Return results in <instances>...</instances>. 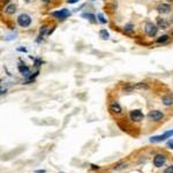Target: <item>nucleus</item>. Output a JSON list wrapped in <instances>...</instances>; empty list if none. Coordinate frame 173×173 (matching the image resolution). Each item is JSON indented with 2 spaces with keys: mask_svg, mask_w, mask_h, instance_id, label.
<instances>
[{
  "mask_svg": "<svg viewBox=\"0 0 173 173\" xmlns=\"http://www.w3.org/2000/svg\"><path fill=\"white\" fill-rule=\"evenodd\" d=\"M157 23H158V28H162V29H167L169 28V23L165 21L164 19H158L157 20Z\"/></svg>",
  "mask_w": 173,
  "mask_h": 173,
  "instance_id": "ddd939ff",
  "label": "nucleus"
},
{
  "mask_svg": "<svg viewBox=\"0 0 173 173\" xmlns=\"http://www.w3.org/2000/svg\"><path fill=\"white\" fill-rule=\"evenodd\" d=\"M18 24L22 28H27L31 24V18L28 14H21L18 18Z\"/></svg>",
  "mask_w": 173,
  "mask_h": 173,
  "instance_id": "f03ea898",
  "label": "nucleus"
},
{
  "mask_svg": "<svg viewBox=\"0 0 173 173\" xmlns=\"http://www.w3.org/2000/svg\"><path fill=\"white\" fill-rule=\"evenodd\" d=\"M172 136H173V129H171V131L165 132L163 135H157V136H153V137H150V142H151V143L162 142V141H164V140H166V138H171Z\"/></svg>",
  "mask_w": 173,
  "mask_h": 173,
  "instance_id": "f257e3e1",
  "label": "nucleus"
},
{
  "mask_svg": "<svg viewBox=\"0 0 173 173\" xmlns=\"http://www.w3.org/2000/svg\"><path fill=\"white\" fill-rule=\"evenodd\" d=\"M19 72L23 76L32 78V76L30 75V69H29V67H28L27 65H24V64H23V65H19Z\"/></svg>",
  "mask_w": 173,
  "mask_h": 173,
  "instance_id": "9d476101",
  "label": "nucleus"
},
{
  "mask_svg": "<svg viewBox=\"0 0 173 173\" xmlns=\"http://www.w3.org/2000/svg\"><path fill=\"white\" fill-rule=\"evenodd\" d=\"M82 18H87V19L89 20L90 22H93V23H95L97 21L96 20L97 16H95L94 14H90V13H89V14H82Z\"/></svg>",
  "mask_w": 173,
  "mask_h": 173,
  "instance_id": "dca6fc26",
  "label": "nucleus"
},
{
  "mask_svg": "<svg viewBox=\"0 0 173 173\" xmlns=\"http://www.w3.org/2000/svg\"><path fill=\"white\" fill-rule=\"evenodd\" d=\"M157 11L160 14H169L171 12V6L169 4H160V5H158Z\"/></svg>",
  "mask_w": 173,
  "mask_h": 173,
  "instance_id": "1a4fd4ad",
  "label": "nucleus"
},
{
  "mask_svg": "<svg viewBox=\"0 0 173 173\" xmlns=\"http://www.w3.org/2000/svg\"><path fill=\"white\" fill-rule=\"evenodd\" d=\"M172 35H173V30H172Z\"/></svg>",
  "mask_w": 173,
  "mask_h": 173,
  "instance_id": "a878e982",
  "label": "nucleus"
},
{
  "mask_svg": "<svg viewBox=\"0 0 173 173\" xmlns=\"http://www.w3.org/2000/svg\"><path fill=\"white\" fill-rule=\"evenodd\" d=\"M167 147H169V148H171V149H173V138L172 140H169V141H167Z\"/></svg>",
  "mask_w": 173,
  "mask_h": 173,
  "instance_id": "412c9836",
  "label": "nucleus"
},
{
  "mask_svg": "<svg viewBox=\"0 0 173 173\" xmlns=\"http://www.w3.org/2000/svg\"><path fill=\"white\" fill-rule=\"evenodd\" d=\"M157 32H158V27H157L156 24L151 23V22H149V23L145 24V34H147L149 37H154V36H156Z\"/></svg>",
  "mask_w": 173,
  "mask_h": 173,
  "instance_id": "20e7f679",
  "label": "nucleus"
},
{
  "mask_svg": "<svg viewBox=\"0 0 173 173\" xmlns=\"http://www.w3.org/2000/svg\"><path fill=\"white\" fill-rule=\"evenodd\" d=\"M169 39H170V37H169L167 35H163V36L158 37V39H157V43H166Z\"/></svg>",
  "mask_w": 173,
  "mask_h": 173,
  "instance_id": "a211bd4d",
  "label": "nucleus"
},
{
  "mask_svg": "<svg viewBox=\"0 0 173 173\" xmlns=\"http://www.w3.org/2000/svg\"><path fill=\"white\" fill-rule=\"evenodd\" d=\"M99 37L102 39H104V40H107V39L110 38V35H109V32H107L105 29H102V30L99 31Z\"/></svg>",
  "mask_w": 173,
  "mask_h": 173,
  "instance_id": "2eb2a0df",
  "label": "nucleus"
},
{
  "mask_svg": "<svg viewBox=\"0 0 173 173\" xmlns=\"http://www.w3.org/2000/svg\"><path fill=\"white\" fill-rule=\"evenodd\" d=\"M97 20H98L100 23H103V24H105V23L107 22V20L105 19V16H104L102 13H98V14H97Z\"/></svg>",
  "mask_w": 173,
  "mask_h": 173,
  "instance_id": "f3484780",
  "label": "nucleus"
},
{
  "mask_svg": "<svg viewBox=\"0 0 173 173\" xmlns=\"http://www.w3.org/2000/svg\"><path fill=\"white\" fill-rule=\"evenodd\" d=\"M129 119L132 121H135V122H140L144 119V114L141 110H133L129 112Z\"/></svg>",
  "mask_w": 173,
  "mask_h": 173,
  "instance_id": "7ed1b4c3",
  "label": "nucleus"
},
{
  "mask_svg": "<svg viewBox=\"0 0 173 173\" xmlns=\"http://www.w3.org/2000/svg\"><path fill=\"white\" fill-rule=\"evenodd\" d=\"M80 0H67V2L68 4H71V5H73V4H76V2H78Z\"/></svg>",
  "mask_w": 173,
  "mask_h": 173,
  "instance_id": "4be33fe9",
  "label": "nucleus"
},
{
  "mask_svg": "<svg viewBox=\"0 0 173 173\" xmlns=\"http://www.w3.org/2000/svg\"><path fill=\"white\" fill-rule=\"evenodd\" d=\"M15 12H16V6H15L14 4H9V5H7L6 8H5V13L8 14V15L14 14Z\"/></svg>",
  "mask_w": 173,
  "mask_h": 173,
  "instance_id": "9b49d317",
  "label": "nucleus"
},
{
  "mask_svg": "<svg viewBox=\"0 0 173 173\" xmlns=\"http://www.w3.org/2000/svg\"><path fill=\"white\" fill-rule=\"evenodd\" d=\"M61 173H62V172H61Z\"/></svg>",
  "mask_w": 173,
  "mask_h": 173,
  "instance_id": "bb28decb",
  "label": "nucleus"
},
{
  "mask_svg": "<svg viewBox=\"0 0 173 173\" xmlns=\"http://www.w3.org/2000/svg\"><path fill=\"white\" fill-rule=\"evenodd\" d=\"M148 117H149V119L153 120V121H160V120H163L164 114H163L160 111H158V110H153V111L149 112Z\"/></svg>",
  "mask_w": 173,
  "mask_h": 173,
  "instance_id": "0eeeda50",
  "label": "nucleus"
},
{
  "mask_svg": "<svg viewBox=\"0 0 173 173\" xmlns=\"http://www.w3.org/2000/svg\"><path fill=\"white\" fill-rule=\"evenodd\" d=\"M42 1H43V2H49L50 0H42Z\"/></svg>",
  "mask_w": 173,
  "mask_h": 173,
  "instance_id": "393cba45",
  "label": "nucleus"
},
{
  "mask_svg": "<svg viewBox=\"0 0 173 173\" xmlns=\"http://www.w3.org/2000/svg\"><path fill=\"white\" fill-rule=\"evenodd\" d=\"M166 163V156L164 154H157L154 157V165L156 167H162Z\"/></svg>",
  "mask_w": 173,
  "mask_h": 173,
  "instance_id": "39448f33",
  "label": "nucleus"
},
{
  "mask_svg": "<svg viewBox=\"0 0 173 173\" xmlns=\"http://www.w3.org/2000/svg\"><path fill=\"white\" fill-rule=\"evenodd\" d=\"M109 111L112 113V114H120L122 112V109L120 106V104L118 102H112L109 106Z\"/></svg>",
  "mask_w": 173,
  "mask_h": 173,
  "instance_id": "6e6552de",
  "label": "nucleus"
},
{
  "mask_svg": "<svg viewBox=\"0 0 173 173\" xmlns=\"http://www.w3.org/2000/svg\"><path fill=\"white\" fill-rule=\"evenodd\" d=\"M162 102L165 106H171L173 104V97L172 96H163L162 97Z\"/></svg>",
  "mask_w": 173,
  "mask_h": 173,
  "instance_id": "f8f14e48",
  "label": "nucleus"
},
{
  "mask_svg": "<svg viewBox=\"0 0 173 173\" xmlns=\"http://www.w3.org/2000/svg\"><path fill=\"white\" fill-rule=\"evenodd\" d=\"M124 31L127 32V34H132V32H134V24H132V23L126 24V25L124 27Z\"/></svg>",
  "mask_w": 173,
  "mask_h": 173,
  "instance_id": "4468645a",
  "label": "nucleus"
},
{
  "mask_svg": "<svg viewBox=\"0 0 173 173\" xmlns=\"http://www.w3.org/2000/svg\"><path fill=\"white\" fill-rule=\"evenodd\" d=\"M91 169H93V170H98V169H99V166H96V165H94V164H93V165H91Z\"/></svg>",
  "mask_w": 173,
  "mask_h": 173,
  "instance_id": "5701e85b",
  "label": "nucleus"
},
{
  "mask_svg": "<svg viewBox=\"0 0 173 173\" xmlns=\"http://www.w3.org/2000/svg\"><path fill=\"white\" fill-rule=\"evenodd\" d=\"M163 173H173V165H170V166H167L166 169H165V171Z\"/></svg>",
  "mask_w": 173,
  "mask_h": 173,
  "instance_id": "6ab92c4d",
  "label": "nucleus"
},
{
  "mask_svg": "<svg viewBox=\"0 0 173 173\" xmlns=\"http://www.w3.org/2000/svg\"><path fill=\"white\" fill-rule=\"evenodd\" d=\"M18 50H19V51H23V52H25V51H27V50H25V49H24V47H23V49H22V47H19V49H18Z\"/></svg>",
  "mask_w": 173,
  "mask_h": 173,
  "instance_id": "b1692460",
  "label": "nucleus"
},
{
  "mask_svg": "<svg viewBox=\"0 0 173 173\" xmlns=\"http://www.w3.org/2000/svg\"><path fill=\"white\" fill-rule=\"evenodd\" d=\"M52 15L54 16V18H57L58 20H65L66 18H68L69 15H71V12L68 11V9H66V8H62V9H60V11H57V12H54V13H52Z\"/></svg>",
  "mask_w": 173,
  "mask_h": 173,
  "instance_id": "423d86ee",
  "label": "nucleus"
},
{
  "mask_svg": "<svg viewBox=\"0 0 173 173\" xmlns=\"http://www.w3.org/2000/svg\"><path fill=\"white\" fill-rule=\"evenodd\" d=\"M135 88H147V84H145V83H143V82H140L138 84H136V85H135Z\"/></svg>",
  "mask_w": 173,
  "mask_h": 173,
  "instance_id": "aec40b11",
  "label": "nucleus"
}]
</instances>
